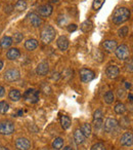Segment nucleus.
Masks as SVG:
<instances>
[{"label": "nucleus", "mask_w": 133, "mask_h": 150, "mask_svg": "<svg viewBox=\"0 0 133 150\" xmlns=\"http://www.w3.org/2000/svg\"><path fill=\"white\" fill-rule=\"evenodd\" d=\"M28 17H29L30 23H31V25L33 26V27H40V26L42 25V23H43L42 19L37 13H30Z\"/></svg>", "instance_id": "13"}, {"label": "nucleus", "mask_w": 133, "mask_h": 150, "mask_svg": "<svg viewBox=\"0 0 133 150\" xmlns=\"http://www.w3.org/2000/svg\"><path fill=\"white\" fill-rule=\"evenodd\" d=\"M128 98H129V100H130V102H132V98H133V97H132V95H131V94H129Z\"/></svg>", "instance_id": "41"}, {"label": "nucleus", "mask_w": 133, "mask_h": 150, "mask_svg": "<svg viewBox=\"0 0 133 150\" xmlns=\"http://www.w3.org/2000/svg\"><path fill=\"white\" fill-rule=\"evenodd\" d=\"M60 125H62V129H66L71 127V119L69 116H66V115H62L60 116Z\"/></svg>", "instance_id": "18"}, {"label": "nucleus", "mask_w": 133, "mask_h": 150, "mask_svg": "<svg viewBox=\"0 0 133 150\" xmlns=\"http://www.w3.org/2000/svg\"><path fill=\"white\" fill-rule=\"evenodd\" d=\"M79 73L80 78H81V80L83 82H89L91 80H93L94 77H95V74H94L93 71L88 68H82Z\"/></svg>", "instance_id": "4"}, {"label": "nucleus", "mask_w": 133, "mask_h": 150, "mask_svg": "<svg viewBox=\"0 0 133 150\" xmlns=\"http://www.w3.org/2000/svg\"><path fill=\"white\" fill-rule=\"evenodd\" d=\"M57 46L60 50H66L69 46V40L66 36H60L57 39Z\"/></svg>", "instance_id": "15"}, {"label": "nucleus", "mask_w": 133, "mask_h": 150, "mask_svg": "<svg viewBox=\"0 0 133 150\" xmlns=\"http://www.w3.org/2000/svg\"><path fill=\"white\" fill-rule=\"evenodd\" d=\"M49 71V66H48V63L46 62H41L36 68V73L38 75H41V76H44L46 75Z\"/></svg>", "instance_id": "14"}, {"label": "nucleus", "mask_w": 133, "mask_h": 150, "mask_svg": "<svg viewBox=\"0 0 133 150\" xmlns=\"http://www.w3.org/2000/svg\"><path fill=\"white\" fill-rule=\"evenodd\" d=\"M21 97H22V95H21V93H20V91L11 90L10 92H9V99H10L11 101H13V102L19 101L20 99H21Z\"/></svg>", "instance_id": "22"}, {"label": "nucleus", "mask_w": 133, "mask_h": 150, "mask_svg": "<svg viewBox=\"0 0 133 150\" xmlns=\"http://www.w3.org/2000/svg\"><path fill=\"white\" fill-rule=\"evenodd\" d=\"M15 147L19 150H28L31 147V143L28 139L26 138H19L15 141Z\"/></svg>", "instance_id": "9"}, {"label": "nucleus", "mask_w": 133, "mask_h": 150, "mask_svg": "<svg viewBox=\"0 0 133 150\" xmlns=\"http://www.w3.org/2000/svg\"><path fill=\"white\" fill-rule=\"evenodd\" d=\"M37 46H38V42L35 39H28L25 42V47L28 50H34Z\"/></svg>", "instance_id": "20"}, {"label": "nucleus", "mask_w": 133, "mask_h": 150, "mask_svg": "<svg viewBox=\"0 0 133 150\" xmlns=\"http://www.w3.org/2000/svg\"><path fill=\"white\" fill-rule=\"evenodd\" d=\"M23 114V111H19V115H22Z\"/></svg>", "instance_id": "45"}, {"label": "nucleus", "mask_w": 133, "mask_h": 150, "mask_svg": "<svg viewBox=\"0 0 133 150\" xmlns=\"http://www.w3.org/2000/svg\"><path fill=\"white\" fill-rule=\"evenodd\" d=\"M4 94H5V90H4V88H3V86H0V97H3V96H4Z\"/></svg>", "instance_id": "37"}, {"label": "nucleus", "mask_w": 133, "mask_h": 150, "mask_svg": "<svg viewBox=\"0 0 133 150\" xmlns=\"http://www.w3.org/2000/svg\"><path fill=\"white\" fill-rule=\"evenodd\" d=\"M126 88H131V84H130V83H129V82H126Z\"/></svg>", "instance_id": "43"}, {"label": "nucleus", "mask_w": 133, "mask_h": 150, "mask_svg": "<svg viewBox=\"0 0 133 150\" xmlns=\"http://www.w3.org/2000/svg\"><path fill=\"white\" fill-rule=\"evenodd\" d=\"M24 98L28 102L34 104V103H37L38 100H39V94L36 90H28L24 95Z\"/></svg>", "instance_id": "7"}, {"label": "nucleus", "mask_w": 133, "mask_h": 150, "mask_svg": "<svg viewBox=\"0 0 133 150\" xmlns=\"http://www.w3.org/2000/svg\"><path fill=\"white\" fill-rule=\"evenodd\" d=\"M26 8H27V2L25 0H19L15 4V9L18 11H24Z\"/></svg>", "instance_id": "26"}, {"label": "nucleus", "mask_w": 133, "mask_h": 150, "mask_svg": "<svg viewBox=\"0 0 133 150\" xmlns=\"http://www.w3.org/2000/svg\"><path fill=\"white\" fill-rule=\"evenodd\" d=\"M114 100H115V97H114L113 92H111V91L106 92V94L104 95V102H106V104H112V103L114 102Z\"/></svg>", "instance_id": "27"}, {"label": "nucleus", "mask_w": 133, "mask_h": 150, "mask_svg": "<svg viewBox=\"0 0 133 150\" xmlns=\"http://www.w3.org/2000/svg\"><path fill=\"white\" fill-rule=\"evenodd\" d=\"M20 56H21L20 50H18V48H15V47L10 48L6 54L7 59H9V60H17V59L20 58Z\"/></svg>", "instance_id": "17"}, {"label": "nucleus", "mask_w": 133, "mask_h": 150, "mask_svg": "<svg viewBox=\"0 0 133 150\" xmlns=\"http://www.w3.org/2000/svg\"><path fill=\"white\" fill-rule=\"evenodd\" d=\"M119 73H120V70L117 66L115 65H112V66H108L106 68V74L108 78L111 79H115L119 76Z\"/></svg>", "instance_id": "11"}, {"label": "nucleus", "mask_w": 133, "mask_h": 150, "mask_svg": "<svg viewBox=\"0 0 133 150\" xmlns=\"http://www.w3.org/2000/svg\"><path fill=\"white\" fill-rule=\"evenodd\" d=\"M20 77H21V74H20V71L17 70V69H9L4 73L5 80L9 82L17 81V80L20 79Z\"/></svg>", "instance_id": "6"}, {"label": "nucleus", "mask_w": 133, "mask_h": 150, "mask_svg": "<svg viewBox=\"0 0 133 150\" xmlns=\"http://www.w3.org/2000/svg\"><path fill=\"white\" fill-rule=\"evenodd\" d=\"M74 139H75L77 144H82L84 142V139H85V136L82 134L80 129H76L75 133H74Z\"/></svg>", "instance_id": "19"}, {"label": "nucleus", "mask_w": 133, "mask_h": 150, "mask_svg": "<svg viewBox=\"0 0 133 150\" xmlns=\"http://www.w3.org/2000/svg\"><path fill=\"white\" fill-rule=\"evenodd\" d=\"M80 131L82 132V134H83L85 137H89V136L91 135V125H90L89 123H83Z\"/></svg>", "instance_id": "23"}, {"label": "nucleus", "mask_w": 133, "mask_h": 150, "mask_svg": "<svg viewBox=\"0 0 133 150\" xmlns=\"http://www.w3.org/2000/svg\"><path fill=\"white\" fill-rule=\"evenodd\" d=\"M24 36L22 33H15V35H13V41H15V43H20V42L23 40Z\"/></svg>", "instance_id": "32"}, {"label": "nucleus", "mask_w": 133, "mask_h": 150, "mask_svg": "<svg viewBox=\"0 0 133 150\" xmlns=\"http://www.w3.org/2000/svg\"><path fill=\"white\" fill-rule=\"evenodd\" d=\"M2 67H3V62L1 60H0V70L2 69Z\"/></svg>", "instance_id": "40"}, {"label": "nucleus", "mask_w": 133, "mask_h": 150, "mask_svg": "<svg viewBox=\"0 0 133 150\" xmlns=\"http://www.w3.org/2000/svg\"><path fill=\"white\" fill-rule=\"evenodd\" d=\"M62 150H73V149H72V148L70 147V146H66V147H64Z\"/></svg>", "instance_id": "39"}, {"label": "nucleus", "mask_w": 133, "mask_h": 150, "mask_svg": "<svg viewBox=\"0 0 133 150\" xmlns=\"http://www.w3.org/2000/svg\"><path fill=\"white\" fill-rule=\"evenodd\" d=\"M13 38L11 37H8V36H5V37H3L2 39H1V41H0V45H1V47L2 48H8L9 46L13 44Z\"/></svg>", "instance_id": "21"}, {"label": "nucleus", "mask_w": 133, "mask_h": 150, "mask_svg": "<svg viewBox=\"0 0 133 150\" xmlns=\"http://www.w3.org/2000/svg\"><path fill=\"white\" fill-rule=\"evenodd\" d=\"M0 150H9V149L6 147H0Z\"/></svg>", "instance_id": "44"}, {"label": "nucleus", "mask_w": 133, "mask_h": 150, "mask_svg": "<svg viewBox=\"0 0 133 150\" xmlns=\"http://www.w3.org/2000/svg\"><path fill=\"white\" fill-rule=\"evenodd\" d=\"M15 132V125L11 121H3L0 123V134L10 135Z\"/></svg>", "instance_id": "5"}, {"label": "nucleus", "mask_w": 133, "mask_h": 150, "mask_svg": "<svg viewBox=\"0 0 133 150\" xmlns=\"http://www.w3.org/2000/svg\"><path fill=\"white\" fill-rule=\"evenodd\" d=\"M15 8V7L13 6V5H7V6H5V13H10L11 11H13V9Z\"/></svg>", "instance_id": "36"}, {"label": "nucleus", "mask_w": 133, "mask_h": 150, "mask_svg": "<svg viewBox=\"0 0 133 150\" xmlns=\"http://www.w3.org/2000/svg\"><path fill=\"white\" fill-rule=\"evenodd\" d=\"M126 66H127V69H128V70L130 71V72H132V60H130V64L128 63V64H127Z\"/></svg>", "instance_id": "38"}, {"label": "nucleus", "mask_w": 133, "mask_h": 150, "mask_svg": "<svg viewBox=\"0 0 133 150\" xmlns=\"http://www.w3.org/2000/svg\"><path fill=\"white\" fill-rule=\"evenodd\" d=\"M7 1H13V0H7Z\"/></svg>", "instance_id": "46"}, {"label": "nucleus", "mask_w": 133, "mask_h": 150, "mask_svg": "<svg viewBox=\"0 0 133 150\" xmlns=\"http://www.w3.org/2000/svg\"><path fill=\"white\" fill-rule=\"evenodd\" d=\"M129 18H130V11L127 7H118L113 13L112 20L115 24L120 25V24L128 21Z\"/></svg>", "instance_id": "1"}, {"label": "nucleus", "mask_w": 133, "mask_h": 150, "mask_svg": "<svg viewBox=\"0 0 133 150\" xmlns=\"http://www.w3.org/2000/svg\"><path fill=\"white\" fill-rule=\"evenodd\" d=\"M120 143L123 146H131L133 143V136L131 132H127L122 135L120 139Z\"/></svg>", "instance_id": "10"}, {"label": "nucleus", "mask_w": 133, "mask_h": 150, "mask_svg": "<svg viewBox=\"0 0 133 150\" xmlns=\"http://www.w3.org/2000/svg\"><path fill=\"white\" fill-rule=\"evenodd\" d=\"M104 47L108 52H114L117 48V41H115V40H106L104 42Z\"/></svg>", "instance_id": "16"}, {"label": "nucleus", "mask_w": 133, "mask_h": 150, "mask_svg": "<svg viewBox=\"0 0 133 150\" xmlns=\"http://www.w3.org/2000/svg\"><path fill=\"white\" fill-rule=\"evenodd\" d=\"M119 123H118V120L115 118H106V122L104 125V131L106 133H113L115 129H117L118 127Z\"/></svg>", "instance_id": "8"}, {"label": "nucleus", "mask_w": 133, "mask_h": 150, "mask_svg": "<svg viewBox=\"0 0 133 150\" xmlns=\"http://www.w3.org/2000/svg\"><path fill=\"white\" fill-rule=\"evenodd\" d=\"M77 30V26L75 25V24H71V25L68 26V31L69 32H74Z\"/></svg>", "instance_id": "35"}, {"label": "nucleus", "mask_w": 133, "mask_h": 150, "mask_svg": "<svg viewBox=\"0 0 133 150\" xmlns=\"http://www.w3.org/2000/svg\"><path fill=\"white\" fill-rule=\"evenodd\" d=\"M62 146H64V140H62V138H56V139H54V141L52 142V147L55 150L62 149Z\"/></svg>", "instance_id": "25"}, {"label": "nucleus", "mask_w": 133, "mask_h": 150, "mask_svg": "<svg viewBox=\"0 0 133 150\" xmlns=\"http://www.w3.org/2000/svg\"><path fill=\"white\" fill-rule=\"evenodd\" d=\"M50 2H52V3H56V2H58L60 0H49Z\"/></svg>", "instance_id": "42"}, {"label": "nucleus", "mask_w": 133, "mask_h": 150, "mask_svg": "<svg viewBox=\"0 0 133 150\" xmlns=\"http://www.w3.org/2000/svg\"><path fill=\"white\" fill-rule=\"evenodd\" d=\"M128 32H129L128 27L124 26V27H122L121 29L118 30V35L120 36V37H126V36L128 35Z\"/></svg>", "instance_id": "31"}, {"label": "nucleus", "mask_w": 133, "mask_h": 150, "mask_svg": "<svg viewBox=\"0 0 133 150\" xmlns=\"http://www.w3.org/2000/svg\"><path fill=\"white\" fill-rule=\"evenodd\" d=\"M91 150H106V147H104V144L96 143V144H94V145L91 147Z\"/></svg>", "instance_id": "33"}, {"label": "nucleus", "mask_w": 133, "mask_h": 150, "mask_svg": "<svg viewBox=\"0 0 133 150\" xmlns=\"http://www.w3.org/2000/svg\"><path fill=\"white\" fill-rule=\"evenodd\" d=\"M104 3V0H94L93 4H92V7H93L94 11H98V9L102 8Z\"/></svg>", "instance_id": "30"}, {"label": "nucleus", "mask_w": 133, "mask_h": 150, "mask_svg": "<svg viewBox=\"0 0 133 150\" xmlns=\"http://www.w3.org/2000/svg\"><path fill=\"white\" fill-rule=\"evenodd\" d=\"M92 22L89 21V20H87V21L83 22V23L81 24V30L83 32H85V33H87V32H89L90 30L92 29Z\"/></svg>", "instance_id": "24"}, {"label": "nucleus", "mask_w": 133, "mask_h": 150, "mask_svg": "<svg viewBox=\"0 0 133 150\" xmlns=\"http://www.w3.org/2000/svg\"><path fill=\"white\" fill-rule=\"evenodd\" d=\"M115 52H116V56L119 60H127L130 56V50L127 45L125 44H121L120 46H117V48L115 50Z\"/></svg>", "instance_id": "3"}, {"label": "nucleus", "mask_w": 133, "mask_h": 150, "mask_svg": "<svg viewBox=\"0 0 133 150\" xmlns=\"http://www.w3.org/2000/svg\"><path fill=\"white\" fill-rule=\"evenodd\" d=\"M93 120H97V119H102V112L100 110H96L94 112V115H93Z\"/></svg>", "instance_id": "34"}, {"label": "nucleus", "mask_w": 133, "mask_h": 150, "mask_svg": "<svg viewBox=\"0 0 133 150\" xmlns=\"http://www.w3.org/2000/svg\"><path fill=\"white\" fill-rule=\"evenodd\" d=\"M52 6L50 4H44L41 5V6L38 8V13H39L40 16L42 17H49L52 13Z\"/></svg>", "instance_id": "12"}, {"label": "nucleus", "mask_w": 133, "mask_h": 150, "mask_svg": "<svg viewBox=\"0 0 133 150\" xmlns=\"http://www.w3.org/2000/svg\"><path fill=\"white\" fill-rule=\"evenodd\" d=\"M8 109H9V105L6 102H4V101L0 102V114H5L8 111Z\"/></svg>", "instance_id": "29"}, {"label": "nucleus", "mask_w": 133, "mask_h": 150, "mask_svg": "<svg viewBox=\"0 0 133 150\" xmlns=\"http://www.w3.org/2000/svg\"><path fill=\"white\" fill-rule=\"evenodd\" d=\"M55 37V29L52 26L46 25L41 30V40L44 43H50Z\"/></svg>", "instance_id": "2"}, {"label": "nucleus", "mask_w": 133, "mask_h": 150, "mask_svg": "<svg viewBox=\"0 0 133 150\" xmlns=\"http://www.w3.org/2000/svg\"><path fill=\"white\" fill-rule=\"evenodd\" d=\"M126 111V108H125V105L123 103H118V104L115 106V112L117 114H123V113Z\"/></svg>", "instance_id": "28"}]
</instances>
